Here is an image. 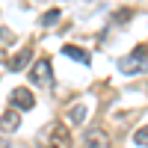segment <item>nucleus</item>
<instances>
[{"mask_svg":"<svg viewBox=\"0 0 148 148\" xmlns=\"http://www.w3.org/2000/svg\"><path fill=\"white\" fill-rule=\"evenodd\" d=\"M71 145V133L65 125H53L51 127V136H47V148H68Z\"/></svg>","mask_w":148,"mask_h":148,"instance_id":"obj_5","label":"nucleus"},{"mask_svg":"<svg viewBox=\"0 0 148 148\" xmlns=\"http://www.w3.org/2000/svg\"><path fill=\"white\" fill-rule=\"evenodd\" d=\"M119 71H121V74H145V71H148L145 47H136V51L127 53L125 59H119Z\"/></svg>","mask_w":148,"mask_h":148,"instance_id":"obj_1","label":"nucleus"},{"mask_svg":"<svg viewBox=\"0 0 148 148\" xmlns=\"http://www.w3.org/2000/svg\"><path fill=\"white\" fill-rule=\"evenodd\" d=\"M83 119H86V107L83 104H77V107L68 110V121H71V125H83Z\"/></svg>","mask_w":148,"mask_h":148,"instance_id":"obj_9","label":"nucleus"},{"mask_svg":"<svg viewBox=\"0 0 148 148\" xmlns=\"http://www.w3.org/2000/svg\"><path fill=\"white\" fill-rule=\"evenodd\" d=\"M30 47H24V51H18L15 56L9 59V71H21V68H27V62H30Z\"/></svg>","mask_w":148,"mask_h":148,"instance_id":"obj_7","label":"nucleus"},{"mask_svg":"<svg viewBox=\"0 0 148 148\" xmlns=\"http://www.w3.org/2000/svg\"><path fill=\"white\" fill-rule=\"evenodd\" d=\"M62 53H65V56H71V59H77L80 65H89V62H92V56L86 53L83 47H74V45H65V47H62Z\"/></svg>","mask_w":148,"mask_h":148,"instance_id":"obj_8","label":"nucleus"},{"mask_svg":"<svg viewBox=\"0 0 148 148\" xmlns=\"http://www.w3.org/2000/svg\"><path fill=\"white\" fill-rule=\"evenodd\" d=\"M9 104L15 110H33L36 107V95L27 86H18V89H12V95H9Z\"/></svg>","mask_w":148,"mask_h":148,"instance_id":"obj_3","label":"nucleus"},{"mask_svg":"<svg viewBox=\"0 0 148 148\" xmlns=\"http://www.w3.org/2000/svg\"><path fill=\"white\" fill-rule=\"evenodd\" d=\"M133 139H136V145H148V125L139 127L136 133H133Z\"/></svg>","mask_w":148,"mask_h":148,"instance_id":"obj_11","label":"nucleus"},{"mask_svg":"<svg viewBox=\"0 0 148 148\" xmlns=\"http://www.w3.org/2000/svg\"><path fill=\"white\" fill-rule=\"evenodd\" d=\"M30 80H33L36 86H47V83L53 80V65H51V59H47V56H39V59L33 62Z\"/></svg>","mask_w":148,"mask_h":148,"instance_id":"obj_2","label":"nucleus"},{"mask_svg":"<svg viewBox=\"0 0 148 148\" xmlns=\"http://www.w3.org/2000/svg\"><path fill=\"white\" fill-rule=\"evenodd\" d=\"M21 110H15V107H12V110H6V113L3 116H0V130H3V133H15L18 127H21Z\"/></svg>","mask_w":148,"mask_h":148,"instance_id":"obj_6","label":"nucleus"},{"mask_svg":"<svg viewBox=\"0 0 148 148\" xmlns=\"http://www.w3.org/2000/svg\"><path fill=\"white\" fill-rule=\"evenodd\" d=\"M83 148H110V136L101 127H89L83 133Z\"/></svg>","mask_w":148,"mask_h":148,"instance_id":"obj_4","label":"nucleus"},{"mask_svg":"<svg viewBox=\"0 0 148 148\" xmlns=\"http://www.w3.org/2000/svg\"><path fill=\"white\" fill-rule=\"evenodd\" d=\"M59 21V9H51V12H45V15H42V24H45V27H51V24H56Z\"/></svg>","mask_w":148,"mask_h":148,"instance_id":"obj_10","label":"nucleus"}]
</instances>
